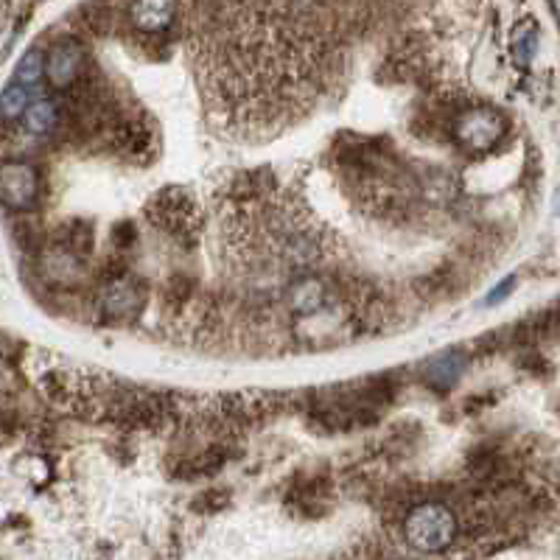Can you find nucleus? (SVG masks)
I'll list each match as a JSON object with an SVG mask.
<instances>
[{
  "label": "nucleus",
  "mask_w": 560,
  "mask_h": 560,
  "mask_svg": "<svg viewBox=\"0 0 560 560\" xmlns=\"http://www.w3.org/2000/svg\"><path fill=\"white\" fill-rule=\"evenodd\" d=\"M404 535L406 544L418 552H443L457 538V518L446 504L426 502L406 516Z\"/></svg>",
  "instance_id": "1"
},
{
  "label": "nucleus",
  "mask_w": 560,
  "mask_h": 560,
  "mask_svg": "<svg viewBox=\"0 0 560 560\" xmlns=\"http://www.w3.org/2000/svg\"><path fill=\"white\" fill-rule=\"evenodd\" d=\"M507 118L493 107H474V110L462 112L454 124V140L457 146L471 154H488L493 152L507 135Z\"/></svg>",
  "instance_id": "2"
},
{
  "label": "nucleus",
  "mask_w": 560,
  "mask_h": 560,
  "mask_svg": "<svg viewBox=\"0 0 560 560\" xmlns=\"http://www.w3.org/2000/svg\"><path fill=\"white\" fill-rule=\"evenodd\" d=\"M40 196V174L26 160H6L0 163V205L26 213L37 205Z\"/></svg>",
  "instance_id": "3"
},
{
  "label": "nucleus",
  "mask_w": 560,
  "mask_h": 560,
  "mask_svg": "<svg viewBox=\"0 0 560 560\" xmlns=\"http://www.w3.org/2000/svg\"><path fill=\"white\" fill-rule=\"evenodd\" d=\"M84 48L76 40H59L45 56V76L56 90H68L82 79Z\"/></svg>",
  "instance_id": "4"
},
{
  "label": "nucleus",
  "mask_w": 560,
  "mask_h": 560,
  "mask_svg": "<svg viewBox=\"0 0 560 560\" xmlns=\"http://www.w3.org/2000/svg\"><path fill=\"white\" fill-rule=\"evenodd\" d=\"M101 306L112 317H126V314H135L143 306V292H140L138 283H132L129 278L112 280L110 286H104L101 294Z\"/></svg>",
  "instance_id": "5"
},
{
  "label": "nucleus",
  "mask_w": 560,
  "mask_h": 560,
  "mask_svg": "<svg viewBox=\"0 0 560 560\" xmlns=\"http://www.w3.org/2000/svg\"><path fill=\"white\" fill-rule=\"evenodd\" d=\"M126 12L132 14V23L146 31V34H157L166 31L174 20V6L171 3H132Z\"/></svg>",
  "instance_id": "6"
},
{
  "label": "nucleus",
  "mask_w": 560,
  "mask_h": 560,
  "mask_svg": "<svg viewBox=\"0 0 560 560\" xmlns=\"http://www.w3.org/2000/svg\"><path fill=\"white\" fill-rule=\"evenodd\" d=\"M322 303H325V289H322L320 280L303 278L292 283V289H289V306L297 314H314Z\"/></svg>",
  "instance_id": "7"
},
{
  "label": "nucleus",
  "mask_w": 560,
  "mask_h": 560,
  "mask_svg": "<svg viewBox=\"0 0 560 560\" xmlns=\"http://www.w3.org/2000/svg\"><path fill=\"white\" fill-rule=\"evenodd\" d=\"M462 367H465V356H460L457 350H448V353H440L426 364V376L437 387H451V384H457Z\"/></svg>",
  "instance_id": "8"
},
{
  "label": "nucleus",
  "mask_w": 560,
  "mask_h": 560,
  "mask_svg": "<svg viewBox=\"0 0 560 560\" xmlns=\"http://www.w3.org/2000/svg\"><path fill=\"white\" fill-rule=\"evenodd\" d=\"M23 121H26V129L31 135H48V132H54V126L59 124V110H56L54 101H48V98H37V101H31L28 104L26 115H23Z\"/></svg>",
  "instance_id": "9"
},
{
  "label": "nucleus",
  "mask_w": 560,
  "mask_h": 560,
  "mask_svg": "<svg viewBox=\"0 0 560 560\" xmlns=\"http://www.w3.org/2000/svg\"><path fill=\"white\" fill-rule=\"evenodd\" d=\"M42 272L56 283H70L79 275L76 269V255H70L68 250H51L42 255Z\"/></svg>",
  "instance_id": "10"
},
{
  "label": "nucleus",
  "mask_w": 560,
  "mask_h": 560,
  "mask_svg": "<svg viewBox=\"0 0 560 560\" xmlns=\"http://www.w3.org/2000/svg\"><path fill=\"white\" fill-rule=\"evenodd\" d=\"M45 76V56L37 51V48H31L23 54V59L17 62V70H14V84H20V87H34V84H40V79Z\"/></svg>",
  "instance_id": "11"
},
{
  "label": "nucleus",
  "mask_w": 560,
  "mask_h": 560,
  "mask_svg": "<svg viewBox=\"0 0 560 560\" xmlns=\"http://www.w3.org/2000/svg\"><path fill=\"white\" fill-rule=\"evenodd\" d=\"M28 104H31V101H28L26 87L12 82L0 93V118H3V121H17V118L26 115Z\"/></svg>",
  "instance_id": "12"
},
{
  "label": "nucleus",
  "mask_w": 560,
  "mask_h": 560,
  "mask_svg": "<svg viewBox=\"0 0 560 560\" xmlns=\"http://www.w3.org/2000/svg\"><path fill=\"white\" fill-rule=\"evenodd\" d=\"M535 40H538V31H535L532 23H527V26L516 31V45H513V51H516L521 65H527L532 59V54H535Z\"/></svg>",
  "instance_id": "13"
},
{
  "label": "nucleus",
  "mask_w": 560,
  "mask_h": 560,
  "mask_svg": "<svg viewBox=\"0 0 560 560\" xmlns=\"http://www.w3.org/2000/svg\"><path fill=\"white\" fill-rule=\"evenodd\" d=\"M513 286H516V278H504L502 283H499V286H496V289L485 297V306H496V303H502L504 297L513 292Z\"/></svg>",
  "instance_id": "14"
},
{
  "label": "nucleus",
  "mask_w": 560,
  "mask_h": 560,
  "mask_svg": "<svg viewBox=\"0 0 560 560\" xmlns=\"http://www.w3.org/2000/svg\"><path fill=\"white\" fill-rule=\"evenodd\" d=\"M521 367H524V370H532L535 376H541V373H549V364H546L544 356H538V353H527V356L521 359Z\"/></svg>",
  "instance_id": "15"
},
{
  "label": "nucleus",
  "mask_w": 560,
  "mask_h": 560,
  "mask_svg": "<svg viewBox=\"0 0 560 560\" xmlns=\"http://www.w3.org/2000/svg\"><path fill=\"white\" fill-rule=\"evenodd\" d=\"M552 12H555L560 17V3H552Z\"/></svg>",
  "instance_id": "16"
},
{
  "label": "nucleus",
  "mask_w": 560,
  "mask_h": 560,
  "mask_svg": "<svg viewBox=\"0 0 560 560\" xmlns=\"http://www.w3.org/2000/svg\"><path fill=\"white\" fill-rule=\"evenodd\" d=\"M555 213H560V191H558V199H555Z\"/></svg>",
  "instance_id": "17"
}]
</instances>
